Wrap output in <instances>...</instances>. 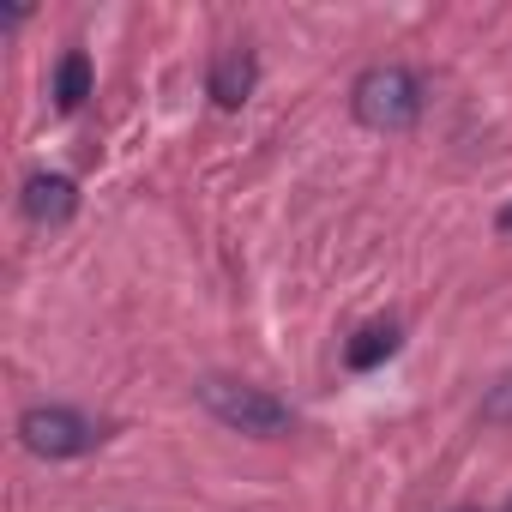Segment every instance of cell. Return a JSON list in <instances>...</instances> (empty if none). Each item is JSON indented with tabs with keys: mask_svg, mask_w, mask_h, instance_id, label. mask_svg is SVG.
<instances>
[{
	"mask_svg": "<svg viewBox=\"0 0 512 512\" xmlns=\"http://www.w3.org/2000/svg\"><path fill=\"white\" fill-rule=\"evenodd\" d=\"M500 512H512V500H506V506H500Z\"/></svg>",
	"mask_w": 512,
	"mask_h": 512,
	"instance_id": "30bf717a",
	"label": "cell"
},
{
	"mask_svg": "<svg viewBox=\"0 0 512 512\" xmlns=\"http://www.w3.org/2000/svg\"><path fill=\"white\" fill-rule=\"evenodd\" d=\"M253 85H260V61H253V49H223L205 73V91L217 109H241L253 97Z\"/></svg>",
	"mask_w": 512,
	"mask_h": 512,
	"instance_id": "5b68a950",
	"label": "cell"
},
{
	"mask_svg": "<svg viewBox=\"0 0 512 512\" xmlns=\"http://www.w3.org/2000/svg\"><path fill=\"white\" fill-rule=\"evenodd\" d=\"M422 79L410 73V67H398V61H380V67H368L356 85H350V115L368 127V133H404V127H416L422 121Z\"/></svg>",
	"mask_w": 512,
	"mask_h": 512,
	"instance_id": "7a4b0ae2",
	"label": "cell"
},
{
	"mask_svg": "<svg viewBox=\"0 0 512 512\" xmlns=\"http://www.w3.org/2000/svg\"><path fill=\"white\" fill-rule=\"evenodd\" d=\"M482 422H494V428H512V368L482 392Z\"/></svg>",
	"mask_w": 512,
	"mask_h": 512,
	"instance_id": "ba28073f",
	"label": "cell"
},
{
	"mask_svg": "<svg viewBox=\"0 0 512 512\" xmlns=\"http://www.w3.org/2000/svg\"><path fill=\"white\" fill-rule=\"evenodd\" d=\"M19 205H25V217H31L37 229H61V223H73V211H79V187H73V175L37 169V175L25 181Z\"/></svg>",
	"mask_w": 512,
	"mask_h": 512,
	"instance_id": "277c9868",
	"label": "cell"
},
{
	"mask_svg": "<svg viewBox=\"0 0 512 512\" xmlns=\"http://www.w3.org/2000/svg\"><path fill=\"white\" fill-rule=\"evenodd\" d=\"M85 97H91V61L79 49H67L61 67H55V109L73 115V109H85Z\"/></svg>",
	"mask_w": 512,
	"mask_h": 512,
	"instance_id": "52a82bcc",
	"label": "cell"
},
{
	"mask_svg": "<svg viewBox=\"0 0 512 512\" xmlns=\"http://www.w3.org/2000/svg\"><path fill=\"white\" fill-rule=\"evenodd\" d=\"M19 440H25V452H37V458H85L103 434H97V422H91L85 410L31 404V410L19 416Z\"/></svg>",
	"mask_w": 512,
	"mask_h": 512,
	"instance_id": "3957f363",
	"label": "cell"
},
{
	"mask_svg": "<svg viewBox=\"0 0 512 512\" xmlns=\"http://www.w3.org/2000/svg\"><path fill=\"white\" fill-rule=\"evenodd\" d=\"M193 392H199V404H205L223 428H235V434H247V440H278V434L296 428V410H290L284 398H272L266 386H247V380H229V374H205Z\"/></svg>",
	"mask_w": 512,
	"mask_h": 512,
	"instance_id": "6da1fadb",
	"label": "cell"
},
{
	"mask_svg": "<svg viewBox=\"0 0 512 512\" xmlns=\"http://www.w3.org/2000/svg\"><path fill=\"white\" fill-rule=\"evenodd\" d=\"M494 229H500V235H506V241H512V199H506V205H500V217H494Z\"/></svg>",
	"mask_w": 512,
	"mask_h": 512,
	"instance_id": "9c48e42d",
	"label": "cell"
},
{
	"mask_svg": "<svg viewBox=\"0 0 512 512\" xmlns=\"http://www.w3.org/2000/svg\"><path fill=\"white\" fill-rule=\"evenodd\" d=\"M392 350H398V326H392V320H374V326H362V332L344 344V368L368 374V368H380Z\"/></svg>",
	"mask_w": 512,
	"mask_h": 512,
	"instance_id": "8992f818",
	"label": "cell"
}]
</instances>
